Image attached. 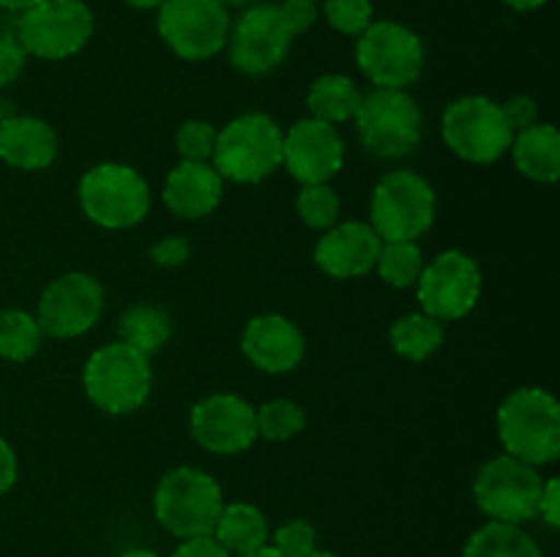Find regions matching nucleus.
Returning a JSON list of instances; mask_svg holds the SVG:
<instances>
[{
	"label": "nucleus",
	"instance_id": "22",
	"mask_svg": "<svg viewBox=\"0 0 560 557\" xmlns=\"http://www.w3.org/2000/svg\"><path fill=\"white\" fill-rule=\"evenodd\" d=\"M514 167L536 183H556L560 175V134L552 123H534L512 140Z\"/></svg>",
	"mask_w": 560,
	"mask_h": 557
},
{
	"label": "nucleus",
	"instance_id": "5",
	"mask_svg": "<svg viewBox=\"0 0 560 557\" xmlns=\"http://www.w3.org/2000/svg\"><path fill=\"white\" fill-rule=\"evenodd\" d=\"M438 211V197L430 180L413 169H392L377 180L372 191L370 227L377 238L386 240H416L432 227Z\"/></svg>",
	"mask_w": 560,
	"mask_h": 557
},
{
	"label": "nucleus",
	"instance_id": "15",
	"mask_svg": "<svg viewBox=\"0 0 560 557\" xmlns=\"http://www.w3.org/2000/svg\"><path fill=\"white\" fill-rule=\"evenodd\" d=\"M104 311V287L91 273L71 271L55 278L38 300V325L44 336L77 339L91 331Z\"/></svg>",
	"mask_w": 560,
	"mask_h": 557
},
{
	"label": "nucleus",
	"instance_id": "49",
	"mask_svg": "<svg viewBox=\"0 0 560 557\" xmlns=\"http://www.w3.org/2000/svg\"><path fill=\"white\" fill-rule=\"evenodd\" d=\"M312 3H317V0H312Z\"/></svg>",
	"mask_w": 560,
	"mask_h": 557
},
{
	"label": "nucleus",
	"instance_id": "28",
	"mask_svg": "<svg viewBox=\"0 0 560 557\" xmlns=\"http://www.w3.org/2000/svg\"><path fill=\"white\" fill-rule=\"evenodd\" d=\"M44 331L33 315L22 309H5L0 311V358L14 360H31L42 347Z\"/></svg>",
	"mask_w": 560,
	"mask_h": 557
},
{
	"label": "nucleus",
	"instance_id": "14",
	"mask_svg": "<svg viewBox=\"0 0 560 557\" xmlns=\"http://www.w3.org/2000/svg\"><path fill=\"white\" fill-rule=\"evenodd\" d=\"M421 311L441 322L463 320L481 295V268L470 254L446 249L432 257L416 282Z\"/></svg>",
	"mask_w": 560,
	"mask_h": 557
},
{
	"label": "nucleus",
	"instance_id": "35",
	"mask_svg": "<svg viewBox=\"0 0 560 557\" xmlns=\"http://www.w3.org/2000/svg\"><path fill=\"white\" fill-rule=\"evenodd\" d=\"M27 52L16 42L14 33H0V87L11 85L25 69Z\"/></svg>",
	"mask_w": 560,
	"mask_h": 557
},
{
	"label": "nucleus",
	"instance_id": "9",
	"mask_svg": "<svg viewBox=\"0 0 560 557\" xmlns=\"http://www.w3.org/2000/svg\"><path fill=\"white\" fill-rule=\"evenodd\" d=\"M355 63L375 87L405 91L424 71V42L402 22H372L355 44Z\"/></svg>",
	"mask_w": 560,
	"mask_h": 557
},
{
	"label": "nucleus",
	"instance_id": "43",
	"mask_svg": "<svg viewBox=\"0 0 560 557\" xmlns=\"http://www.w3.org/2000/svg\"><path fill=\"white\" fill-rule=\"evenodd\" d=\"M503 3L514 11H534L539 9V5H545L547 0H503Z\"/></svg>",
	"mask_w": 560,
	"mask_h": 557
},
{
	"label": "nucleus",
	"instance_id": "11",
	"mask_svg": "<svg viewBox=\"0 0 560 557\" xmlns=\"http://www.w3.org/2000/svg\"><path fill=\"white\" fill-rule=\"evenodd\" d=\"M14 36L27 55L66 60L93 36V14L82 0H38L22 11Z\"/></svg>",
	"mask_w": 560,
	"mask_h": 557
},
{
	"label": "nucleus",
	"instance_id": "41",
	"mask_svg": "<svg viewBox=\"0 0 560 557\" xmlns=\"http://www.w3.org/2000/svg\"><path fill=\"white\" fill-rule=\"evenodd\" d=\"M16 473H20V467H16L14 448L0 437V495H5L16 484Z\"/></svg>",
	"mask_w": 560,
	"mask_h": 557
},
{
	"label": "nucleus",
	"instance_id": "34",
	"mask_svg": "<svg viewBox=\"0 0 560 557\" xmlns=\"http://www.w3.org/2000/svg\"><path fill=\"white\" fill-rule=\"evenodd\" d=\"M175 147L184 162H211L217 147V129L208 120H186L175 131Z\"/></svg>",
	"mask_w": 560,
	"mask_h": 557
},
{
	"label": "nucleus",
	"instance_id": "45",
	"mask_svg": "<svg viewBox=\"0 0 560 557\" xmlns=\"http://www.w3.org/2000/svg\"><path fill=\"white\" fill-rule=\"evenodd\" d=\"M126 3L135 5V9H159L164 0H126Z\"/></svg>",
	"mask_w": 560,
	"mask_h": 557
},
{
	"label": "nucleus",
	"instance_id": "23",
	"mask_svg": "<svg viewBox=\"0 0 560 557\" xmlns=\"http://www.w3.org/2000/svg\"><path fill=\"white\" fill-rule=\"evenodd\" d=\"M211 535L235 557L266 546L271 530H268L266 513L252 502H230V506L224 502Z\"/></svg>",
	"mask_w": 560,
	"mask_h": 557
},
{
	"label": "nucleus",
	"instance_id": "26",
	"mask_svg": "<svg viewBox=\"0 0 560 557\" xmlns=\"http://www.w3.org/2000/svg\"><path fill=\"white\" fill-rule=\"evenodd\" d=\"M443 339H446L443 322L424 315V311L399 317L392 331H388V342H392L394 353L405 360H427L441 349Z\"/></svg>",
	"mask_w": 560,
	"mask_h": 557
},
{
	"label": "nucleus",
	"instance_id": "47",
	"mask_svg": "<svg viewBox=\"0 0 560 557\" xmlns=\"http://www.w3.org/2000/svg\"><path fill=\"white\" fill-rule=\"evenodd\" d=\"M219 3H224L230 9V5H255V3H260V0H219Z\"/></svg>",
	"mask_w": 560,
	"mask_h": 557
},
{
	"label": "nucleus",
	"instance_id": "36",
	"mask_svg": "<svg viewBox=\"0 0 560 557\" xmlns=\"http://www.w3.org/2000/svg\"><path fill=\"white\" fill-rule=\"evenodd\" d=\"M151 260L153 265L159 268H178L184 265L186 260L191 257V244L184 238V235H167V238L156 240V244L151 246Z\"/></svg>",
	"mask_w": 560,
	"mask_h": 557
},
{
	"label": "nucleus",
	"instance_id": "29",
	"mask_svg": "<svg viewBox=\"0 0 560 557\" xmlns=\"http://www.w3.org/2000/svg\"><path fill=\"white\" fill-rule=\"evenodd\" d=\"M424 265V254H421L416 240H386V244L381 246V254H377L375 262L383 282L392 284V287L397 289L413 287V284L419 282Z\"/></svg>",
	"mask_w": 560,
	"mask_h": 557
},
{
	"label": "nucleus",
	"instance_id": "33",
	"mask_svg": "<svg viewBox=\"0 0 560 557\" xmlns=\"http://www.w3.org/2000/svg\"><path fill=\"white\" fill-rule=\"evenodd\" d=\"M271 546L282 557H310L317 549V530L310 519H288L271 535Z\"/></svg>",
	"mask_w": 560,
	"mask_h": 557
},
{
	"label": "nucleus",
	"instance_id": "38",
	"mask_svg": "<svg viewBox=\"0 0 560 557\" xmlns=\"http://www.w3.org/2000/svg\"><path fill=\"white\" fill-rule=\"evenodd\" d=\"M279 5H282L284 20L290 22L295 36H301V33H306L312 25H315L317 5L312 3V0H282Z\"/></svg>",
	"mask_w": 560,
	"mask_h": 557
},
{
	"label": "nucleus",
	"instance_id": "21",
	"mask_svg": "<svg viewBox=\"0 0 560 557\" xmlns=\"http://www.w3.org/2000/svg\"><path fill=\"white\" fill-rule=\"evenodd\" d=\"M58 156V134L47 120L36 115H9L0 118V158L9 167L38 173Z\"/></svg>",
	"mask_w": 560,
	"mask_h": 557
},
{
	"label": "nucleus",
	"instance_id": "44",
	"mask_svg": "<svg viewBox=\"0 0 560 557\" xmlns=\"http://www.w3.org/2000/svg\"><path fill=\"white\" fill-rule=\"evenodd\" d=\"M235 557H282V555H279L271 544H266V546H257V549L246 552V555H235Z\"/></svg>",
	"mask_w": 560,
	"mask_h": 557
},
{
	"label": "nucleus",
	"instance_id": "10",
	"mask_svg": "<svg viewBox=\"0 0 560 557\" xmlns=\"http://www.w3.org/2000/svg\"><path fill=\"white\" fill-rule=\"evenodd\" d=\"M441 134L448 151L470 164L498 162L514 140L501 104L487 96L454 98L443 112Z\"/></svg>",
	"mask_w": 560,
	"mask_h": 557
},
{
	"label": "nucleus",
	"instance_id": "13",
	"mask_svg": "<svg viewBox=\"0 0 560 557\" xmlns=\"http://www.w3.org/2000/svg\"><path fill=\"white\" fill-rule=\"evenodd\" d=\"M295 33L284 20L282 5L255 3L246 5L244 14L230 25L228 52L233 69L241 74L262 76L277 69L290 52Z\"/></svg>",
	"mask_w": 560,
	"mask_h": 557
},
{
	"label": "nucleus",
	"instance_id": "42",
	"mask_svg": "<svg viewBox=\"0 0 560 557\" xmlns=\"http://www.w3.org/2000/svg\"><path fill=\"white\" fill-rule=\"evenodd\" d=\"M38 0H0V9L5 11H14V14H22V11H27L31 5H36Z\"/></svg>",
	"mask_w": 560,
	"mask_h": 557
},
{
	"label": "nucleus",
	"instance_id": "12",
	"mask_svg": "<svg viewBox=\"0 0 560 557\" xmlns=\"http://www.w3.org/2000/svg\"><path fill=\"white\" fill-rule=\"evenodd\" d=\"M230 11L219 0H164L156 27L170 49L184 60H208L228 47Z\"/></svg>",
	"mask_w": 560,
	"mask_h": 557
},
{
	"label": "nucleus",
	"instance_id": "39",
	"mask_svg": "<svg viewBox=\"0 0 560 557\" xmlns=\"http://www.w3.org/2000/svg\"><path fill=\"white\" fill-rule=\"evenodd\" d=\"M173 557H233L213 535H195V538H184Z\"/></svg>",
	"mask_w": 560,
	"mask_h": 557
},
{
	"label": "nucleus",
	"instance_id": "19",
	"mask_svg": "<svg viewBox=\"0 0 560 557\" xmlns=\"http://www.w3.org/2000/svg\"><path fill=\"white\" fill-rule=\"evenodd\" d=\"M383 240L366 222L334 224L315 246V265L331 278H359L375 268Z\"/></svg>",
	"mask_w": 560,
	"mask_h": 557
},
{
	"label": "nucleus",
	"instance_id": "6",
	"mask_svg": "<svg viewBox=\"0 0 560 557\" xmlns=\"http://www.w3.org/2000/svg\"><path fill=\"white\" fill-rule=\"evenodd\" d=\"M77 197L82 213L104 229L135 227L151 211L148 180L135 167L118 162H104L88 169Z\"/></svg>",
	"mask_w": 560,
	"mask_h": 557
},
{
	"label": "nucleus",
	"instance_id": "17",
	"mask_svg": "<svg viewBox=\"0 0 560 557\" xmlns=\"http://www.w3.org/2000/svg\"><path fill=\"white\" fill-rule=\"evenodd\" d=\"M282 164L304 186L328 183L345 164L342 134L326 120H295L282 131Z\"/></svg>",
	"mask_w": 560,
	"mask_h": 557
},
{
	"label": "nucleus",
	"instance_id": "7",
	"mask_svg": "<svg viewBox=\"0 0 560 557\" xmlns=\"http://www.w3.org/2000/svg\"><path fill=\"white\" fill-rule=\"evenodd\" d=\"M359 140L372 156L402 158L421 142L424 115L416 98L394 87H375L361 98L353 118Z\"/></svg>",
	"mask_w": 560,
	"mask_h": 557
},
{
	"label": "nucleus",
	"instance_id": "40",
	"mask_svg": "<svg viewBox=\"0 0 560 557\" xmlns=\"http://www.w3.org/2000/svg\"><path fill=\"white\" fill-rule=\"evenodd\" d=\"M536 517L545 519L547 528H560V481L558 478H550L545 481V486H541V497H539V511H536Z\"/></svg>",
	"mask_w": 560,
	"mask_h": 557
},
{
	"label": "nucleus",
	"instance_id": "18",
	"mask_svg": "<svg viewBox=\"0 0 560 557\" xmlns=\"http://www.w3.org/2000/svg\"><path fill=\"white\" fill-rule=\"evenodd\" d=\"M241 349L255 369L288 375L304 360V333L282 315H257L241 333Z\"/></svg>",
	"mask_w": 560,
	"mask_h": 557
},
{
	"label": "nucleus",
	"instance_id": "50",
	"mask_svg": "<svg viewBox=\"0 0 560 557\" xmlns=\"http://www.w3.org/2000/svg\"><path fill=\"white\" fill-rule=\"evenodd\" d=\"M0 118H3V115H0Z\"/></svg>",
	"mask_w": 560,
	"mask_h": 557
},
{
	"label": "nucleus",
	"instance_id": "24",
	"mask_svg": "<svg viewBox=\"0 0 560 557\" xmlns=\"http://www.w3.org/2000/svg\"><path fill=\"white\" fill-rule=\"evenodd\" d=\"M361 98H364V93L359 91V85L350 76L323 74L310 85L306 107H310V118L339 126L345 120L355 118V112L361 107Z\"/></svg>",
	"mask_w": 560,
	"mask_h": 557
},
{
	"label": "nucleus",
	"instance_id": "27",
	"mask_svg": "<svg viewBox=\"0 0 560 557\" xmlns=\"http://www.w3.org/2000/svg\"><path fill=\"white\" fill-rule=\"evenodd\" d=\"M463 557H545L539 544L520 524L487 522L465 544Z\"/></svg>",
	"mask_w": 560,
	"mask_h": 557
},
{
	"label": "nucleus",
	"instance_id": "16",
	"mask_svg": "<svg viewBox=\"0 0 560 557\" xmlns=\"http://www.w3.org/2000/svg\"><path fill=\"white\" fill-rule=\"evenodd\" d=\"M189 431L206 451L235 457L255 446V407L235 393H211L191 407Z\"/></svg>",
	"mask_w": 560,
	"mask_h": 557
},
{
	"label": "nucleus",
	"instance_id": "25",
	"mask_svg": "<svg viewBox=\"0 0 560 557\" xmlns=\"http://www.w3.org/2000/svg\"><path fill=\"white\" fill-rule=\"evenodd\" d=\"M120 342L140 349L142 355H153L173 336V320L164 309L153 304H135L118 320Z\"/></svg>",
	"mask_w": 560,
	"mask_h": 557
},
{
	"label": "nucleus",
	"instance_id": "3",
	"mask_svg": "<svg viewBox=\"0 0 560 557\" xmlns=\"http://www.w3.org/2000/svg\"><path fill=\"white\" fill-rule=\"evenodd\" d=\"M222 508L224 495L219 481L189 464L162 475L153 491V513L159 524L180 541L211 535Z\"/></svg>",
	"mask_w": 560,
	"mask_h": 557
},
{
	"label": "nucleus",
	"instance_id": "48",
	"mask_svg": "<svg viewBox=\"0 0 560 557\" xmlns=\"http://www.w3.org/2000/svg\"><path fill=\"white\" fill-rule=\"evenodd\" d=\"M310 557H339V555H334V552H328V549H315Z\"/></svg>",
	"mask_w": 560,
	"mask_h": 557
},
{
	"label": "nucleus",
	"instance_id": "30",
	"mask_svg": "<svg viewBox=\"0 0 560 557\" xmlns=\"http://www.w3.org/2000/svg\"><path fill=\"white\" fill-rule=\"evenodd\" d=\"M255 420L257 437H262L268 442L293 440L306 426L304 410L293 399H271L260 410H255Z\"/></svg>",
	"mask_w": 560,
	"mask_h": 557
},
{
	"label": "nucleus",
	"instance_id": "2",
	"mask_svg": "<svg viewBox=\"0 0 560 557\" xmlns=\"http://www.w3.org/2000/svg\"><path fill=\"white\" fill-rule=\"evenodd\" d=\"M211 164L224 180L260 183L282 167V129L266 112H244L217 131Z\"/></svg>",
	"mask_w": 560,
	"mask_h": 557
},
{
	"label": "nucleus",
	"instance_id": "4",
	"mask_svg": "<svg viewBox=\"0 0 560 557\" xmlns=\"http://www.w3.org/2000/svg\"><path fill=\"white\" fill-rule=\"evenodd\" d=\"M148 355L124 342H109L91 353L82 369L85 396L109 415H126L142 407L151 393Z\"/></svg>",
	"mask_w": 560,
	"mask_h": 557
},
{
	"label": "nucleus",
	"instance_id": "32",
	"mask_svg": "<svg viewBox=\"0 0 560 557\" xmlns=\"http://www.w3.org/2000/svg\"><path fill=\"white\" fill-rule=\"evenodd\" d=\"M323 14L334 31L361 36L372 25V0H323Z\"/></svg>",
	"mask_w": 560,
	"mask_h": 557
},
{
	"label": "nucleus",
	"instance_id": "31",
	"mask_svg": "<svg viewBox=\"0 0 560 557\" xmlns=\"http://www.w3.org/2000/svg\"><path fill=\"white\" fill-rule=\"evenodd\" d=\"M339 208L342 202L331 183H306L295 197V213L301 222L312 229H323V233L337 224Z\"/></svg>",
	"mask_w": 560,
	"mask_h": 557
},
{
	"label": "nucleus",
	"instance_id": "8",
	"mask_svg": "<svg viewBox=\"0 0 560 557\" xmlns=\"http://www.w3.org/2000/svg\"><path fill=\"white\" fill-rule=\"evenodd\" d=\"M545 478L528 462L501 453L479 467L474 478V500L490 522L523 524L539 511Z\"/></svg>",
	"mask_w": 560,
	"mask_h": 557
},
{
	"label": "nucleus",
	"instance_id": "20",
	"mask_svg": "<svg viewBox=\"0 0 560 557\" xmlns=\"http://www.w3.org/2000/svg\"><path fill=\"white\" fill-rule=\"evenodd\" d=\"M224 178L217 173L211 162H184L180 158L173 169H170L167 180H164V205L180 218L211 216L222 202Z\"/></svg>",
	"mask_w": 560,
	"mask_h": 557
},
{
	"label": "nucleus",
	"instance_id": "46",
	"mask_svg": "<svg viewBox=\"0 0 560 557\" xmlns=\"http://www.w3.org/2000/svg\"><path fill=\"white\" fill-rule=\"evenodd\" d=\"M118 557H159L156 552H151V549H129V552H124V555H118Z\"/></svg>",
	"mask_w": 560,
	"mask_h": 557
},
{
	"label": "nucleus",
	"instance_id": "1",
	"mask_svg": "<svg viewBox=\"0 0 560 557\" xmlns=\"http://www.w3.org/2000/svg\"><path fill=\"white\" fill-rule=\"evenodd\" d=\"M498 437L509 457L534 467L560 457V404L536 386L517 388L498 407Z\"/></svg>",
	"mask_w": 560,
	"mask_h": 557
},
{
	"label": "nucleus",
	"instance_id": "37",
	"mask_svg": "<svg viewBox=\"0 0 560 557\" xmlns=\"http://www.w3.org/2000/svg\"><path fill=\"white\" fill-rule=\"evenodd\" d=\"M501 109L509 129H512L514 134H517V131L530 129L534 123H539V104H536L530 96H523V93H520V96H512L506 104H501Z\"/></svg>",
	"mask_w": 560,
	"mask_h": 557
}]
</instances>
